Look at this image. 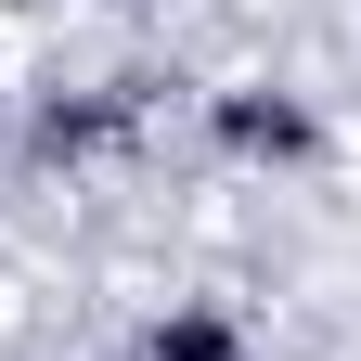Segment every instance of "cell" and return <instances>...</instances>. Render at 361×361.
I'll return each instance as SVG.
<instances>
[{"label": "cell", "mask_w": 361, "mask_h": 361, "mask_svg": "<svg viewBox=\"0 0 361 361\" xmlns=\"http://www.w3.org/2000/svg\"><path fill=\"white\" fill-rule=\"evenodd\" d=\"M142 129H155V78H52V90H26V116H13V155L26 168H116V155H142Z\"/></svg>", "instance_id": "6da1fadb"}, {"label": "cell", "mask_w": 361, "mask_h": 361, "mask_svg": "<svg viewBox=\"0 0 361 361\" xmlns=\"http://www.w3.org/2000/svg\"><path fill=\"white\" fill-rule=\"evenodd\" d=\"M194 129H207L219 168H258V180H310L336 155V129H323V104H310L297 78H219L194 104Z\"/></svg>", "instance_id": "7a4b0ae2"}, {"label": "cell", "mask_w": 361, "mask_h": 361, "mask_svg": "<svg viewBox=\"0 0 361 361\" xmlns=\"http://www.w3.org/2000/svg\"><path fill=\"white\" fill-rule=\"evenodd\" d=\"M258 336H245V310L233 297H168V310H142V336H129V361H245Z\"/></svg>", "instance_id": "3957f363"}]
</instances>
